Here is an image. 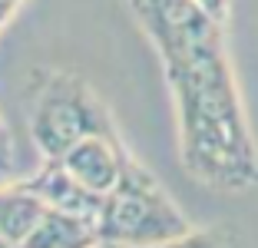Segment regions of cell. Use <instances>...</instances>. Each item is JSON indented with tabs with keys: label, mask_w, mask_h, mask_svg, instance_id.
Here are the masks:
<instances>
[{
	"label": "cell",
	"mask_w": 258,
	"mask_h": 248,
	"mask_svg": "<svg viewBox=\"0 0 258 248\" xmlns=\"http://www.w3.org/2000/svg\"><path fill=\"white\" fill-rule=\"evenodd\" d=\"M126 4L166 70L182 169L219 192L251 189L258 182V146L225 50V23L196 0Z\"/></svg>",
	"instance_id": "cell-1"
},
{
	"label": "cell",
	"mask_w": 258,
	"mask_h": 248,
	"mask_svg": "<svg viewBox=\"0 0 258 248\" xmlns=\"http://www.w3.org/2000/svg\"><path fill=\"white\" fill-rule=\"evenodd\" d=\"M99 238L119 241L133 248H152L192 228L182 209L172 202L159 179L146 169L139 159L126 156L116 185L103 196L96 215Z\"/></svg>",
	"instance_id": "cell-2"
},
{
	"label": "cell",
	"mask_w": 258,
	"mask_h": 248,
	"mask_svg": "<svg viewBox=\"0 0 258 248\" xmlns=\"http://www.w3.org/2000/svg\"><path fill=\"white\" fill-rule=\"evenodd\" d=\"M116 129L93 86L73 70H40L30 103V139L40 159H63L83 136Z\"/></svg>",
	"instance_id": "cell-3"
},
{
	"label": "cell",
	"mask_w": 258,
	"mask_h": 248,
	"mask_svg": "<svg viewBox=\"0 0 258 248\" xmlns=\"http://www.w3.org/2000/svg\"><path fill=\"white\" fill-rule=\"evenodd\" d=\"M126 156H129V149L122 146L119 133L116 129H103V133L83 136L60 162L67 165V172L80 185H86L96 196H106L116 185V179H119Z\"/></svg>",
	"instance_id": "cell-4"
},
{
	"label": "cell",
	"mask_w": 258,
	"mask_h": 248,
	"mask_svg": "<svg viewBox=\"0 0 258 248\" xmlns=\"http://www.w3.org/2000/svg\"><path fill=\"white\" fill-rule=\"evenodd\" d=\"M23 185L37 192L50 209H63V212H76V215H90L96 218L99 215V205H103V196L90 192L86 185L73 179L67 172V165L60 159H40V169L23 179Z\"/></svg>",
	"instance_id": "cell-5"
},
{
	"label": "cell",
	"mask_w": 258,
	"mask_h": 248,
	"mask_svg": "<svg viewBox=\"0 0 258 248\" xmlns=\"http://www.w3.org/2000/svg\"><path fill=\"white\" fill-rule=\"evenodd\" d=\"M93 241H99L96 218L46 205L23 248H90Z\"/></svg>",
	"instance_id": "cell-6"
},
{
	"label": "cell",
	"mask_w": 258,
	"mask_h": 248,
	"mask_svg": "<svg viewBox=\"0 0 258 248\" xmlns=\"http://www.w3.org/2000/svg\"><path fill=\"white\" fill-rule=\"evenodd\" d=\"M43 209L46 202L37 192H30L23 182H14V179L0 182V235L7 241H14L17 248H23V241L30 238Z\"/></svg>",
	"instance_id": "cell-7"
},
{
	"label": "cell",
	"mask_w": 258,
	"mask_h": 248,
	"mask_svg": "<svg viewBox=\"0 0 258 248\" xmlns=\"http://www.w3.org/2000/svg\"><path fill=\"white\" fill-rule=\"evenodd\" d=\"M152 248H225V238L215 228H189V232L175 235L169 241H159Z\"/></svg>",
	"instance_id": "cell-8"
},
{
	"label": "cell",
	"mask_w": 258,
	"mask_h": 248,
	"mask_svg": "<svg viewBox=\"0 0 258 248\" xmlns=\"http://www.w3.org/2000/svg\"><path fill=\"white\" fill-rule=\"evenodd\" d=\"M10 172H14V136L7 122L0 119V182H7Z\"/></svg>",
	"instance_id": "cell-9"
},
{
	"label": "cell",
	"mask_w": 258,
	"mask_h": 248,
	"mask_svg": "<svg viewBox=\"0 0 258 248\" xmlns=\"http://www.w3.org/2000/svg\"><path fill=\"white\" fill-rule=\"evenodd\" d=\"M196 4H199V7H205L215 20H222V23L228 20V0H196Z\"/></svg>",
	"instance_id": "cell-10"
},
{
	"label": "cell",
	"mask_w": 258,
	"mask_h": 248,
	"mask_svg": "<svg viewBox=\"0 0 258 248\" xmlns=\"http://www.w3.org/2000/svg\"><path fill=\"white\" fill-rule=\"evenodd\" d=\"M23 0H0V33H4V27H7L10 20H14V14L20 10Z\"/></svg>",
	"instance_id": "cell-11"
},
{
	"label": "cell",
	"mask_w": 258,
	"mask_h": 248,
	"mask_svg": "<svg viewBox=\"0 0 258 248\" xmlns=\"http://www.w3.org/2000/svg\"><path fill=\"white\" fill-rule=\"evenodd\" d=\"M90 248H133V245H119V241H106V238H99V241H93Z\"/></svg>",
	"instance_id": "cell-12"
}]
</instances>
